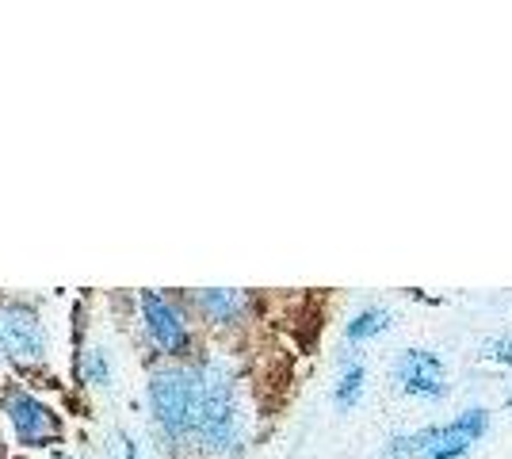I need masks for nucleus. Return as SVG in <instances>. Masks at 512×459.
Wrapping results in <instances>:
<instances>
[{
	"instance_id": "nucleus-1",
	"label": "nucleus",
	"mask_w": 512,
	"mask_h": 459,
	"mask_svg": "<svg viewBox=\"0 0 512 459\" xmlns=\"http://www.w3.org/2000/svg\"><path fill=\"white\" fill-rule=\"evenodd\" d=\"M192 437H199V444H203L207 452H234L237 440H241L237 394L222 364H203V368H199Z\"/></svg>"
},
{
	"instance_id": "nucleus-2",
	"label": "nucleus",
	"mask_w": 512,
	"mask_h": 459,
	"mask_svg": "<svg viewBox=\"0 0 512 459\" xmlns=\"http://www.w3.org/2000/svg\"><path fill=\"white\" fill-rule=\"evenodd\" d=\"M486 433H490V410L467 406L444 425H425L417 433L394 437L386 444V459H463Z\"/></svg>"
},
{
	"instance_id": "nucleus-3",
	"label": "nucleus",
	"mask_w": 512,
	"mask_h": 459,
	"mask_svg": "<svg viewBox=\"0 0 512 459\" xmlns=\"http://www.w3.org/2000/svg\"><path fill=\"white\" fill-rule=\"evenodd\" d=\"M195 387H199V368H165L153 375L150 402L161 429L172 437L192 433V410H195Z\"/></svg>"
},
{
	"instance_id": "nucleus-4",
	"label": "nucleus",
	"mask_w": 512,
	"mask_h": 459,
	"mask_svg": "<svg viewBox=\"0 0 512 459\" xmlns=\"http://www.w3.org/2000/svg\"><path fill=\"white\" fill-rule=\"evenodd\" d=\"M394 383L409 398L440 402L448 394V364L432 349H402L394 360Z\"/></svg>"
},
{
	"instance_id": "nucleus-5",
	"label": "nucleus",
	"mask_w": 512,
	"mask_h": 459,
	"mask_svg": "<svg viewBox=\"0 0 512 459\" xmlns=\"http://www.w3.org/2000/svg\"><path fill=\"white\" fill-rule=\"evenodd\" d=\"M0 349L16 360H39L46 352V329L31 306H0Z\"/></svg>"
},
{
	"instance_id": "nucleus-6",
	"label": "nucleus",
	"mask_w": 512,
	"mask_h": 459,
	"mask_svg": "<svg viewBox=\"0 0 512 459\" xmlns=\"http://www.w3.org/2000/svg\"><path fill=\"white\" fill-rule=\"evenodd\" d=\"M8 414H12L16 437L23 444H43V440H54L62 433V425H58V417L50 414V406H43L31 394H12L8 398Z\"/></svg>"
},
{
	"instance_id": "nucleus-7",
	"label": "nucleus",
	"mask_w": 512,
	"mask_h": 459,
	"mask_svg": "<svg viewBox=\"0 0 512 459\" xmlns=\"http://www.w3.org/2000/svg\"><path fill=\"white\" fill-rule=\"evenodd\" d=\"M142 310H146V326H150L153 341L161 345L165 352H188V326H184V318L176 314V306L165 303L157 291H146L142 295Z\"/></svg>"
},
{
	"instance_id": "nucleus-8",
	"label": "nucleus",
	"mask_w": 512,
	"mask_h": 459,
	"mask_svg": "<svg viewBox=\"0 0 512 459\" xmlns=\"http://www.w3.org/2000/svg\"><path fill=\"white\" fill-rule=\"evenodd\" d=\"M390 322H394V314H390L386 306H363L360 314L348 322L344 337H348L352 345H363V341H371V337L386 333V329H390Z\"/></svg>"
},
{
	"instance_id": "nucleus-9",
	"label": "nucleus",
	"mask_w": 512,
	"mask_h": 459,
	"mask_svg": "<svg viewBox=\"0 0 512 459\" xmlns=\"http://www.w3.org/2000/svg\"><path fill=\"white\" fill-rule=\"evenodd\" d=\"M199 306L211 314L214 322H237L245 310V295L241 291H226V287H211L199 295Z\"/></svg>"
},
{
	"instance_id": "nucleus-10",
	"label": "nucleus",
	"mask_w": 512,
	"mask_h": 459,
	"mask_svg": "<svg viewBox=\"0 0 512 459\" xmlns=\"http://www.w3.org/2000/svg\"><path fill=\"white\" fill-rule=\"evenodd\" d=\"M363 383H367V368L360 360H344L341 379H337V391H333V402L337 410H352L356 402L363 398Z\"/></svg>"
},
{
	"instance_id": "nucleus-11",
	"label": "nucleus",
	"mask_w": 512,
	"mask_h": 459,
	"mask_svg": "<svg viewBox=\"0 0 512 459\" xmlns=\"http://www.w3.org/2000/svg\"><path fill=\"white\" fill-rule=\"evenodd\" d=\"M482 356H486L490 364H497V368H512V333H497V337H490L486 349H482Z\"/></svg>"
},
{
	"instance_id": "nucleus-12",
	"label": "nucleus",
	"mask_w": 512,
	"mask_h": 459,
	"mask_svg": "<svg viewBox=\"0 0 512 459\" xmlns=\"http://www.w3.org/2000/svg\"><path fill=\"white\" fill-rule=\"evenodd\" d=\"M107 375H111V368H107L104 352H88V379H92L96 387H104Z\"/></svg>"
},
{
	"instance_id": "nucleus-13",
	"label": "nucleus",
	"mask_w": 512,
	"mask_h": 459,
	"mask_svg": "<svg viewBox=\"0 0 512 459\" xmlns=\"http://www.w3.org/2000/svg\"><path fill=\"white\" fill-rule=\"evenodd\" d=\"M413 299H421V303H428V306H440L444 299H436V295H428V291H409Z\"/></svg>"
},
{
	"instance_id": "nucleus-14",
	"label": "nucleus",
	"mask_w": 512,
	"mask_h": 459,
	"mask_svg": "<svg viewBox=\"0 0 512 459\" xmlns=\"http://www.w3.org/2000/svg\"><path fill=\"white\" fill-rule=\"evenodd\" d=\"M123 459H138V448H134V440L123 437Z\"/></svg>"
}]
</instances>
